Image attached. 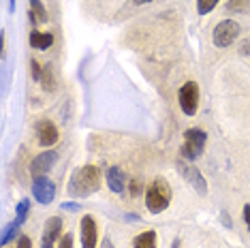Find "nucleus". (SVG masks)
Listing matches in <instances>:
<instances>
[{"instance_id": "9b49d317", "label": "nucleus", "mask_w": 250, "mask_h": 248, "mask_svg": "<svg viewBox=\"0 0 250 248\" xmlns=\"http://www.w3.org/2000/svg\"><path fill=\"white\" fill-rule=\"evenodd\" d=\"M35 133H37L39 144L45 145V148H49V145L58 142V128H56V124L52 120H39L35 126Z\"/></svg>"}, {"instance_id": "20e7f679", "label": "nucleus", "mask_w": 250, "mask_h": 248, "mask_svg": "<svg viewBox=\"0 0 250 248\" xmlns=\"http://www.w3.org/2000/svg\"><path fill=\"white\" fill-rule=\"evenodd\" d=\"M237 37H240V24L233 20H225L220 24H216L212 32V41L216 47H229Z\"/></svg>"}, {"instance_id": "5701e85b", "label": "nucleus", "mask_w": 250, "mask_h": 248, "mask_svg": "<svg viewBox=\"0 0 250 248\" xmlns=\"http://www.w3.org/2000/svg\"><path fill=\"white\" fill-rule=\"evenodd\" d=\"M141 195V182L139 180H133V184H130V197H137Z\"/></svg>"}, {"instance_id": "4468645a", "label": "nucleus", "mask_w": 250, "mask_h": 248, "mask_svg": "<svg viewBox=\"0 0 250 248\" xmlns=\"http://www.w3.org/2000/svg\"><path fill=\"white\" fill-rule=\"evenodd\" d=\"M30 45L35 49H47L54 45V37L49 32H30Z\"/></svg>"}, {"instance_id": "f257e3e1", "label": "nucleus", "mask_w": 250, "mask_h": 248, "mask_svg": "<svg viewBox=\"0 0 250 248\" xmlns=\"http://www.w3.org/2000/svg\"><path fill=\"white\" fill-rule=\"evenodd\" d=\"M99 188H101V171L94 165L77 167L69 180V186H66L71 197H90Z\"/></svg>"}, {"instance_id": "9d476101", "label": "nucleus", "mask_w": 250, "mask_h": 248, "mask_svg": "<svg viewBox=\"0 0 250 248\" xmlns=\"http://www.w3.org/2000/svg\"><path fill=\"white\" fill-rule=\"evenodd\" d=\"M60 233H62V218H58V216L47 218L45 229L41 233V246H39V248H54L56 240L60 238Z\"/></svg>"}, {"instance_id": "2eb2a0df", "label": "nucleus", "mask_w": 250, "mask_h": 248, "mask_svg": "<svg viewBox=\"0 0 250 248\" xmlns=\"http://www.w3.org/2000/svg\"><path fill=\"white\" fill-rule=\"evenodd\" d=\"M133 248H156V233L154 231H144L133 240Z\"/></svg>"}, {"instance_id": "412c9836", "label": "nucleus", "mask_w": 250, "mask_h": 248, "mask_svg": "<svg viewBox=\"0 0 250 248\" xmlns=\"http://www.w3.org/2000/svg\"><path fill=\"white\" fill-rule=\"evenodd\" d=\"M41 73H43V69L39 66V62L37 60H30V75H32V80L41 82Z\"/></svg>"}, {"instance_id": "a878e982", "label": "nucleus", "mask_w": 250, "mask_h": 248, "mask_svg": "<svg viewBox=\"0 0 250 248\" xmlns=\"http://www.w3.org/2000/svg\"><path fill=\"white\" fill-rule=\"evenodd\" d=\"M244 221H246L248 229H250V204H246V206H244Z\"/></svg>"}, {"instance_id": "ddd939ff", "label": "nucleus", "mask_w": 250, "mask_h": 248, "mask_svg": "<svg viewBox=\"0 0 250 248\" xmlns=\"http://www.w3.org/2000/svg\"><path fill=\"white\" fill-rule=\"evenodd\" d=\"M30 2V21L32 24H45L47 21V11H45L41 0H28Z\"/></svg>"}, {"instance_id": "c85d7f7f", "label": "nucleus", "mask_w": 250, "mask_h": 248, "mask_svg": "<svg viewBox=\"0 0 250 248\" xmlns=\"http://www.w3.org/2000/svg\"><path fill=\"white\" fill-rule=\"evenodd\" d=\"M242 52H244V54H248V52H250V43L244 45V49H242Z\"/></svg>"}, {"instance_id": "0eeeda50", "label": "nucleus", "mask_w": 250, "mask_h": 248, "mask_svg": "<svg viewBox=\"0 0 250 248\" xmlns=\"http://www.w3.org/2000/svg\"><path fill=\"white\" fill-rule=\"evenodd\" d=\"M32 195L41 206H49L56 197V184L49 178H35L32 182Z\"/></svg>"}, {"instance_id": "dca6fc26", "label": "nucleus", "mask_w": 250, "mask_h": 248, "mask_svg": "<svg viewBox=\"0 0 250 248\" xmlns=\"http://www.w3.org/2000/svg\"><path fill=\"white\" fill-rule=\"evenodd\" d=\"M41 86L45 88V90H52L56 88V77H54V71H52V66H43V73H41Z\"/></svg>"}, {"instance_id": "4be33fe9", "label": "nucleus", "mask_w": 250, "mask_h": 248, "mask_svg": "<svg viewBox=\"0 0 250 248\" xmlns=\"http://www.w3.org/2000/svg\"><path fill=\"white\" fill-rule=\"evenodd\" d=\"M60 248H73V233H66L60 238Z\"/></svg>"}, {"instance_id": "6ab92c4d", "label": "nucleus", "mask_w": 250, "mask_h": 248, "mask_svg": "<svg viewBox=\"0 0 250 248\" xmlns=\"http://www.w3.org/2000/svg\"><path fill=\"white\" fill-rule=\"evenodd\" d=\"M218 2H220V0H197V11L201 15H208L209 11H214V7Z\"/></svg>"}, {"instance_id": "f8f14e48", "label": "nucleus", "mask_w": 250, "mask_h": 248, "mask_svg": "<svg viewBox=\"0 0 250 248\" xmlns=\"http://www.w3.org/2000/svg\"><path fill=\"white\" fill-rule=\"evenodd\" d=\"M107 184H109V188L113 190V193H124V186H126V178H124L122 169L118 167H109V171H107Z\"/></svg>"}, {"instance_id": "cd10ccee", "label": "nucleus", "mask_w": 250, "mask_h": 248, "mask_svg": "<svg viewBox=\"0 0 250 248\" xmlns=\"http://www.w3.org/2000/svg\"><path fill=\"white\" fill-rule=\"evenodd\" d=\"M146 2H152V0H133V4H146Z\"/></svg>"}, {"instance_id": "39448f33", "label": "nucleus", "mask_w": 250, "mask_h": 248, "mask_svg": "<svg viewBox=\"0 0 250 248\" xmlns=\"http://www.w3.org/2000/svg\"><path fill=\"white\" fill-rule=\"evenodd\" d=\"M178 101L186 116H195L197 107H199V86L195 82H186L178 92Z\"/></svg>"}, {"instance_id": "7ed1b4c3", "label": "nucleus", "mask_w": 250, "mask_h": 248, "mask_svg": "<svg viewBox=\"0 0 250 248\" xmlns=\"http://www.w3.org/2000/svg\"><path fill=\"white\" fill-rule=\"evenodd\" d=\"M206 142H208L206 131H201V128H188L184 133V144H182V150H180L182 159L184 161L199 159L203 148H206Z\"/></svg>"}, {"instance_id": "1a4fd4ad", "label": "nucleus", "mask_w": 250, "mask_h": 248, "mask_svg": "<svg viewBox=\"0 0 250 248\" xmlns=\"http://www.w3.org/2000/svg\"><path fill=\"white\" fill-rule=\"evenodd\" d=\"M79 233H82V248H96L99 231H96V221L90 214H86L79 223Z\"/></svg>"}, {"instance_id": "aec40b11", "label": "nucleus", "mask_w": 250, "mask_h": 248, "mask_svg": "<svg viewBox=\"0 0 250 248\" xmlns=\"http://www.w3.org/2000/svg\"><path fill=\"white\" fill-rule=\"evenodd\" d=\"M18 229H20V227H18L15 223H9L7 227H4V231H2V238H0V242H2V244H7V242L13 238V233H15Z\"/></svg>"}, {"instance_id": "6e6552de", "label": "nucleus", "mask_w": 250, "mask_h": 248, "mask_svg": "<svg viewBox=\"0 0 250 248\" xmlns=\"http://www.w3.org/2000/svg\"><path fill=\"white\" fill-rule=\"evenodd\" d=\"M56 161H58V152H54V150H47L43 154H39L37 159H32L30 163L32 178H43L45 173H49V169L56 165Z\"/></svg>"}, {"instance_id": "b1692460", "label": "nucleus", "mask_w": 250, "mask_h": 248, "mask_svg": "<svg viewBox=\"0 0 250 248\" xmlns=\"http://www.w3.org/2000/svg\"><path fill=\"white\" fill-rule=\"evenodd\" d=\"M60 207H62V210H69V212H77V210H79V206L73 204V201H64V204H62Z\"/></svg>"}, {"instance_id": "bb28decb", "label": "nucleus", "mask_w": 250, "mask_h": 248, "mask_svg": "<svg viewBox=\"0 0 250 248\" xmlns=\"http://www.w3.org/2000/svg\"><path fill=\"white\" fill-rule=\"evenodd\" d=\"M101 248H116L111 244V240L109 238H103V242H101Z\"/></svg>"}, {"instance_id": "393cba45", "label": "nucleus", "mask_w": 250, "mask_h": 248, "mask_svg": "<svg viewBox=\"0 0 250 248\" xmlns=\"http://www.w3.org/2000/svg\"><path fill=\"white\" fill-rule=\"evenodd\" d=\"M18 248H32V244H30V238H26V235H21L20 242H18Z\"/></svg>"}, {"instance_id": "423d86ee", "label": "nucleus", "mask_w": 250, "mask_h": 248, "mask_svg": "<svg viewBox=\"0 0 250 248\" xmlns=\"http://www.w3.org/2000/svg\"><path fill=\"white\" fill-rule=\"evenodd\" d=\"M178 171L182 173V178L188 180V182L195 186V190L199 195L208 193V182H206V178L201 176V171H199L197 167H192V165H188V163H184V159H180L178 161Z\"/></svg>"}, {"instance_id": "a211bd4d", "label": "nucleus", "mask_w": 250, "mask_h": 248, "mask_svg": "<svg viewBox=\"0 0 250 248\" xmlns=\"http://www.w3.org/2000/svg\"><path fill=\"white\" fill-rule=\"evenodd\" d=\"M28 210H30V201H28V199H21L20 206H18V216H15V221H13L15 225H18V227H21V225L26 223Z\"/></svg>"}, {"instance_id": "f3484780", "label": "nucleus", "mask_w": 250, "mask_h": 248, "mask_svg": "<svg viewBox=\"0 0 250 248\" xmlns=\"http://www.w3.org/2000/svg\"><path fill=\"white\" fill-rule=\"evenodd\" d=\"M227 11H231V13H248L250 0H227Z\"/></svg>"}, {"instance_id": "f03ea898", "label": "nucleus", "mask_w": 250, "mask_h": 248, "mask_svg": "<svg viewBox=\"0 0 250 248\" xmlns=\"http://www.w3.org/2000/svg\"><path fill=\"white\" fill-rule=\"evenodd\" d=\"M171 204V188L165 180H154L150 186L146 188V207L152 214H161L163 210H167V206Z\"/></svg>"}]
</instances>
